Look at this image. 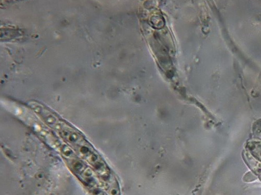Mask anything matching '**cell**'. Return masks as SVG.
<instances>
[{
	"instance_id": "6da1fadb",
	"label": "cell",
	"mask_w": 261,
	"mask_h": 195,
	"mask_svg": "<svg viewBox=\"0 0 261 195\" xmlns=\"http://www.w3.org/2000/svg\"><path fill=\"white\" fill-rule=\"evenodd\" d=\"M60 151L73 174L84 186L89 193L100 187L92 168L83 161L70 146L67 145H62Z\"/></svg>"
},
{
	"instance_id": "7a4b0ae2",
	"label": "cell",
	"mask_w": 261,
	"mask_h": 195,
	"mask_svg": "<svg viewBox=\"0 0 261 195\" xmlns=\"http://www.w3.org/2000/svg\"><path fill=\"white\" fill-rule=\"evenodd\" d=\"M15 114L30 127L43 142L51 148L60 150L62 145L60 140L45 124L27 110V108L16 107Z\"/></svg>"
}]
</instances>
